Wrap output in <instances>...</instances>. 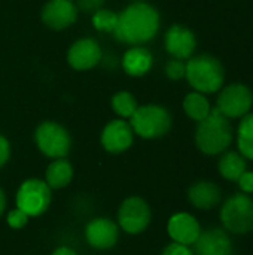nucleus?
Here are the masks:
<instances>
[{
	"label": "nucleus",
	"mask_w": 253,
	"mask_h": 255,
	"mask_svg": "<svg viewBox=\"0 0 253 255\" xmlns=\"http://www.w3.org/2000/svg\"><path fill=\"white\" fill-rule=\"evenodd\" d=\"M160 12L146 1H133L118 13L113 36L118 42L137 46L152 40L160 30Z\"/></svg>",
	"instance_id": "obj_1"
},
{
	"label": "nucleus",
	"mask_w": 253,
	"mask_h": 255,
	"mask_svg": "<svg viewBox=\"0 0 253 255\" xmlns=\"http://www.w3.org/2000/svg\"><path fill=\"white\" fill-rule=\"evenodd\" d=\"M233 140V127L228 118L218 109L201 120L195 130L197 148L207 155H218L224 152Z\"/></svg>",
	"instance_id": "obj_2"
},
{
	"label": "nucleus",
	"mask_w": 253,
	"mask_h": 255,
	"mask_svg": "<svg viewBox=\"0 0 253 255\" xmlns=\"http://www.w3.org/2000/svg\"><path fill=\"white\" fill-rule=\"evenodd\" d=\"M189 85L198 93H216L222 88L225 73L222 63L212 55L203 54L188 58L186 73Z\"/></svg>",
	"instance_id": "obj_3"
},
{
	"label": "nucleus",
	"mask_w": 253,
	"mask_h": 255,
	"mask_svg": "<svg viewBox=\"0 0 253 255\" xmlns=\"http://www.w3.org/2000/svg\"><path fill=\"white\" fill-rule=\"evenodd\" d=\"M130 126L134 134L142 139H160L171 128V115L164 106L149 103L136 109L130 118Z\"/></svg>",
	"instance_id": "obj_4"
},
{
	"label": "nucleus",
	"mask_w": 253,
	"mask_h": 255,
	"mask_svg": "<svg viewBox=\"0 0 253 255\" xmlns=\"http://www.w3.org/2000/svg\"><path fill=\"white\" fill-rule=\"evenodd\" d=\"M52 203V190L43 179L28 178L21 182L15 194V205L30 218L42 217Z\"/></svg>",
	"instance_id": "obj_5"
},
{
	"label": "nucleus",
	"mask_w": 253,
	"mask_h": 255,
	"mask_svg": "<svg viewBox=\"0 0 253 255\" xmlns=\"http://www.w3.org/2000/svg\"><path fill=\"white\" fill-rule=\"evenodd\" d=\"M37 149L48 158H67L72 149V136L69 130L55 121H43L34 130Z\"/></svg>",
	"instance_id": "obj_6"
},
{
	"label": "nucleus",
	"mask_w": 253,
	"mask_h": 255,
	"mask_svg": "<svg viewBox=\"0 0 253 255\" xmlns=\"http://www.w3.org/2000/svg\"><path fill=\"white\" fill-rule=\"evenodd\" d=\"M152 221V209L140 196H128L122 200L116 212V223L121 232L139 236L148 230Z\"/></svg>",
	"instance_id": "obj_7"
},
{
	"label": "nucleus",
	"mask_w": 253,
	"mask_h": 255,
	"mask_svg": "<svg viewBox=\"0 0 253 255\" xmlns=\"http://www.w3.org/2000/svg\"><path fill=\"white\" fill-rule=\"evenodd\" d=\"M221 221L225 230L234 235H246L253 230V200L248 194H234L225 200L221 209Z\"/></svg>",
	"instance_id": "obj_8"
},
{
	"label": "nucleus",
	"mask_w": 253,
	"mask_h": 255,
	"mask_svg": "<svg viewBox=\"0 0 253 255\" xmlns=\"http://www.w3.org/2000/svg\"><path fill=\"white\" fill-rule=\"evenodd\" d=\"M84 236L91 248L97 251H107L118 245L121 229L116 221L107 217H97L86 223Z\"/></svg>",
	"instance_id": "obj_9"
},
{
	"label": "nucleus",
	"mask_w": 253,
	"mask_h": 255,
	"mask_svg": "<svg viewBox=\"0 0 253 255\" xmlns=\"http://www.w3.org/2000/svg\"><path fill=\"white\" fill-rule=\"evenodd\" d=\"M253 103L252 91L243 84H231L225 87L218 97V109L227 118L245 117Z\"/></svg>",
	"instance_id": "obj_10"
},
{
	"label": "nucleus",
	"mask_w": 253,
	"mask_h": 255,
	"mask_svg": "<svg viewBox=\"0 0 253 255\" xmlns=\"http://www.w3.org/2000/svg\"><path fill=\"white\" fill-rule=\"evenodd\" d=\"M134 131L122 118L109 121L101 130L100 143L103 149L109 154H122L128 151L134 143Z\"/></svg>",
	"instance_id": "obj_11"
},
{
	"label": "nucleus",
	"mask_w": 253,
	"mask_h": 255,
	"mask_svg": "<svg viewBox=\"0 0 253 255\" xmlns=\"http://www.w3.org/2000/svg\"><path fill=\"white\" fill-rule=\"evenodd\" d=\"M103 58L98 42L92 37H82L73 42L67 51V63L75 70H91Z\"/></svg>",
	"instance_id": "obj_12"
},
{
	"label": "nucleus",
	"mask_w": 253,
	"mask_h": 255,
	"mask_svg": "<svg viewBox=\"0 0 253 255\" xmlns=\"http://www.w3.org/2000/svg\"><path fill=\"white\" fill-rule=\"evenodd\" d=\"M78 7L72 0H48L40 12L43 24L52 30H64L78 19Z\"/></svg>",
	"instance_id": "obj_13"
},
{
	"label": "nucleus",
	"mask_w": 253,
	"mask_h": 255,
	"mask_svg": "<svg viewBox=\"0 0 253 255\" xmlns=\"http://www.w3.org/2000/svg\"><path fill=\"white\" fill-rule=\"evenodd\" d=\"M167 233L173 242L182 245H194L201 233L197 218L188 212H177L170 217L167 223Z\"/></svg>",
	"instance_id": "obj_14"
},
{
	"label": "nucleus",
	"mask_w": 253,
	"mask_h": 255,
	"mask_svg": "<svg viewBox=\"0 0 253 255\" xmlns=\"http://www.w3.org/2000/svg\"><path fill=\"white\" fill-rule=\"evenodd\" d=\"M164 43H166L167 52L173 58H177V60L191 58L197 46L195 34L189 28L179 25V24H174L167 30Z\"/></svg>",
	"instance_id": "obj_15"
},
{
	"label": "nucleus",
	"mask_w": 253,
	"mask_h": 255,
	"mask_svg": "<svg viewBox=\"0 0 253 255\" xmlns=\"http://www.w3.org/2000/svg\"><path fill=\"white\" fill-rule=\"evenodd\" d=\"M233 244L222 229L201 232L194 244V255H233Z\"/></svg>",
	"instance_id": "obj_16"
},
{
	"label": "nucleus",
	"mask_w": 253,
	"mask_h": 255,
	"mask_svg": "<svg viewBox=\"0 0 253 255\" xmlns=\"http://www.w3.org/2000/svg\"><path fill=\"white\" fill-rule=\"evenodd\" d=\"M121 64L127 75H130L133 78H140L152 69L154 57L148 48L137 45V46L128 48L124 52Z\"/></svg>",
	"instance_id": "obj_17"
},
{
	"label": "nucleus",
	"mask_w": 253,
	"mask_h": 255,
	"mask_svg": "<svg viewBox=\"0 0 253 255\" xmlns=\"http://www.w3.org/2000/svg\"><path fill=\"white\" fill-rule=\"evenodd\" d=\"M188 199L192 206L201 211L213 209L221 202V190L215 182L198 181L194 182L188 190Z\"/></svg>",
	"instance_id": "obj_18"
},
{
	"label": "nucleus",
	"mask_w": 253,
	"mask_h": 255,
	"mask_svg": "<svg viewBox=\"0 0 253 255\" xmlns=\"http://www.w3.org/2000/svg\"><path fill=\"white\" fill-rule=\"evenodd\" d=\"M75 176L73 164L67 158H57L52 160L45 170L43 181L48 184V187L54 190H64L67 188Z\"/></svg>",
	"instance_id": "obj_19"
},
{
	"label": "nucleus",
	"mask_w": 253,
	"mask_h": 255,
	"mask_svg": "<svg viewBox=\"0 0 253 255\" xmlns=\"http://www.w3.org/2000/svg\"><path fill=\"white\" fill-rule=\"evenodd\" d=\"M246 158L240 152H227L221 157L218 163L219 173L227 181H239V178L246 172Z\"/></svg>",
	"instance_id": "obj_20"
},
{
	"label": "nucleus",
	"mask_w": 253,
	"mask_h": 255,
	"mask_svg": "<svg viewBox=\"0 0 253 255\" xmlns=\"http://www.w3.org/2000/svg\"><path fill=\"white\" fill-rule=\"evenodd\" d=\"M183 111L191 120L200 123L210 114L212 108L206 96L203 93L195 91V93H189L183 99Z\"/></svg>",
	"instance_id": "obj_21"
},
{
	"label": "nucleus",
	"mask_w": 253,
	"mask_h": 255,
	"mask_svg": "<svg viewBox=\"0 0 253 255\" xmlns=\"http://www.w3.org/2000/svg\"><path fill=\"white\" fill-rule=\"evenodd\" d=\"M237 145L245 158L253 160V114H246L242 117L237 130Z\"/></svg>",
	"instance_id": "obj_22"
},
{
	"label": "nucleus",
	"mask_w": 253,
	"mask_h": 255,
	"mask_svg": "<svg viewBox=\"0 0 253 255\" xmlns=\"http://www.w3.org/2000/svg\"><path fill=\"white\" fill-rule=\"evenodd\" d=\"M110 105H112L113 112L122 120H130L133 117V114L136 112V109L139 108L136 97L130 91L115 93L110 100Z\"/></svg>",
	"instance_id": "obj_23"
},
{
	"label": "nucleus",
	"mask_w": 253,
	"mask_h": 255,
	"mask_svg": "<svg viewBox=\"0 0 253 255\" xmlns=\"http://www.w3.org/2000/svg\"><path fill=\"white\" fill-rule=\"evenodd\" d=\"M118 24V13L110 9H98L97 12L92 13V25L95 30L103 31V33H112L115 31Z\"/></svg>",
	"instance_id": "obj_24"
},
{
	"label": "nucleus",
	"mask_w": 253,
	"mask_h": 255,
	"mask_svg": "<svg viewBox=\"0 0 253 255\" xmlns=\"http://www.w3.org/2000/svg\"><path fill=\"white\" fill-rule=\"evenodd\" d=\"M28 220H30V217L27 214H24L21 209H18L16 206L6 214V224L12 230H21V229H24L28 224Z\"/></svg>",
	"instance_id": "obj_25"
},
{
	"label": "nucleus",
	"mask_w": 253,
	"mask_h": 255,
	"mask_svg": "<svg viewBox=\"0 0 253 255\" xmlns=\"http://www.w3.org/2000/svg\"><path fill=\"white\" fill-rule=\"evenodd\" d=\"M185 73H186V63H183V60L173 58L166 64V75L173 81H179L185 78Z\"/></svg>",
	"instance_id": "obj_26"
},
{
	"label": "nucleus",
	"mask_w": 253,
	"mask_h": 255,
	"mask_svg": "<svg viewBox=\"0 0 253 255\" xmlns=\"http://www.w3.org/2000/svg\"><path fill=\"white\" fill-rule=\"evenodd\" d=\"M76 7H78V10H82V12H85V13H94V12H97L98 9H101L103 7V4H104V0H76Z\"/></svg>",
	"instance_id": "obj_27"
},
{
	"label": "nucleus",
	"mask_w": 253,
	"mask_h": 255,
	"mask_svg": "<svg viewBox=\"0 0 253 255\" xmlns=\"http://www.w3.org/2000/svg\"><path fill=\"white\" fill-rule=\"evenodd\" d=\"M161 255H194V251L188 245H182V244L171 242V244H169L163 250Z\"/></svg>",
	"instance_id": "obj_28"
},
{
	"label": "nucleus",
	"mask_w": 253,
	"mask_h": 255,
	"mask_svg": "<svg viewBox=\"0 0 253 255\" xmlns=\"http://www.w3.org/2000/svg\"><path fill=\"white\" fill-rule=\"evenodd\" d=\"M9 158H10V143L3 134H0V169L6 166Z\"/></svg>",
	"instance_id": "obj_29"
},
{
	"label": "nucleus",
	"mask_w": 253,
	"mask_h": 255,
	"mask_svg": "<svg viewBox=\"0 0 253 255\" xmlns=\"http://www.w3.org/2000/svg\"><path fill=\"white\" fill-rule=\"evenodd\" d=\"M239 185L242 188V191H245L246 194L253 193V172H245L240 178H239Z\"/></svg>",
	"instance_id": "obj_30"
},
{
	"label": "nucleus",
	"mask_w": 253,
	"mask_h": 255,
	"mask_svg": "<svg viewBox=\"0 0 253 255\" xmlns=\"http://www.w3.org/2000/svg\"><path fill=\"white\" fill-rule=\"evenodd\" d=\"M51 255H78V253L72 248V247H67V245H60L57 247L52 254Z\"/></svg>",
	"instance_id": "obj_31"
},
{
	"label": "nucleus",
	"mask_w": 253,
	"mask_h": 255,
	"mask_svg": "<svg viewBox=\"0 0 253 255\" xmlns=\"http://www.w3.org/2000/svg\"><path fill=\"white\" fill-rule=\"evenodd\" d=\"M6 209H7V197H6V193H4V190L0 187V218L4 215Z\"/></svg>",
	"instance_id": "obj_32"
},
{
	"label": "nucleus",
	"mask_w": 253,
	"mask_h": 255,
	"mask_svg": "<svg viewBox=\"0 0 253 255\" xmlns=\"http://www.w3.org/2000/svg\"><path fill=\"white\" fill-rule=\"evenodd\" d=\"M137 1H139V0H137Z\"/></svg>",
	"instance_id": "obj_33"
}]
</instances>
